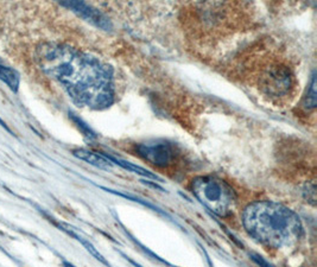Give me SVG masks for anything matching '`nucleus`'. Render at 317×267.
<instances>
[{
  "label": "nucleus",
  "mask_w": 317,
  "mask_h": 267,
  "mask_svg": "<svg viewBox=\"0 0 317 267\" xmlns=\"http://www.w3.org/2000/svg\"><path fill=\"white\" fill-rule=\"evenodd\" d=\"M36 61L81 107L102 110L113 103V72L97 57L69 45L44 43L37 48Z\"/></svg>",
  "instance_id": "1"
},
{
  "label": "nucleus",
  "mask_w": 317,
  "mask_h": 267,
  "mask_svg": "<svg viewBox=\"0 0 317 267\" xmlns=\"http://www.w3.org/2000/svg\"><path fill=\"white\" fill-rule=\"evenodd\" d=\"M242 225L254 240L275 249L290 248L303 236L298 215L271 201H259L246 207Z\"/></svg>",
  "instance_id": "2"
},
{
  "label": "nucleus",
  "mask_w": 317,
  "mask_h": 267,
  "mask_svg": "<svg viewBox=\"0 0 317 267\" xmlns=\"http://www.w3.org/2000/svg\"><path fill=\"white\" fill-rule=\"evenodd\" d=\"M254 81L259 93L276 105L290 102L297 91L294 69L279 59L264 62L256 70Z\"/></svg>",
  "instance_id": "3"
},
{
  "label": "nucleus",
  "mask_w": 317,
  "mask_h": 267,
  "mask_svg": "<svg viewBox=\"0 0 317 267\" xmlns=\"http://www.w3.org/2000/svg\"><path fill=\"white\" fill-rule=\"evenodd\" d=\"M191 192L207 209L218 216H227L236 208V193L226 182L217 177H196L191 182Z\"/></svg>",
  "instance_id": "4"
},
{
  "label": "nucleus",
  "mask_w": 317,
  "mask_h": 267,
  "mask_svg": "<svg viewBox=\"0 0 317 267\" xmlns=\"http://www.w3.org/2000/svg\"><path fill=\"white\" fill-rule=\"evenodd\" d=\"M137 153L147 163L160 169H169L178 157V150L174 144L165 140H149L136 148Z\"/></svg>",
  "instance_id": "5"
},
{
  "label": "nucleus",
  "mask_w": 317,
  "mask_h": 267,
  "mask_svg": "<svg viewBox=\"0 0 317 267\" xmlns=\"http://www.w3.org/2000/svg\"><path fill=\"white\" fill-rule=\"evenodd\" d=\"M62 5L67 7V9L73 10L74 12L78 13L80 17L86 19V20L91 21V23L100 26V28H105V24H106L105 18H103L100 13H98L97 11L93 10L91 6H88L87 4H84V2L65 1V2H62Z\"/></svg>",
  "instance_id": "6"
},
{
  "label": "nucleus",
  "mask_w": 317,
  "mask_h": 267,
  "mask_svg": "<svg viewBox=\"0 0 317 267\" xmlns=\"http://www.w3.org/2000/svg\"><path fill=\"white\" fill-rule=\"evenodd\" d=\"M73 153H74V156L78 157L79 159L84 160L86 163H88V164H91L93 166H97V168L106 169V170H108V169H111L112 166H113L111 160H108L107 158H106V156H102V154L88 151V150L78 149V150H75Z\"/></svg>",
  "instance_id": "7"
},
{
  "label": "nucleus",
  "mask_w": 317,
  "mask_h": 267,
  "mask_svg": "<svg viewBox=\"0 0 317 267\" xmlns=\"http://www.w3.org/2000/svg\"><path fill=\"white\" fill-rule=\"evenodd\" d=\"M0 80L6 84L12 92H18L19 84H20V76L15 69L0 63Z\"/></svg>",
  "instance_id": "8"
},
{
  "label": "nucleus",
  "mask_w": 317,
  "mask_h": 267,
  "mask_svg": "<svg viewBox=\"0 0 317 267\" xmlns=\"http://www.w3.org/2000/svg\"><path fill=\"white\" fill-rule=\"evenodd\" d=\"M59 228H61L62 230L65 231V233H68L69 234L70 236H73V238H75L76 240H78V241H80L82 245H83L84 247H86L87 250H88L89 253H91V254L93 255V257H95V259H98V260L100 261V263H102V264H105L106 266H108L109 267V264L107 263V261H106V259L102 257V255L100 254L99 252H98L97 249L94 248V246H93V245L91 244V242H88L87 241V240H84L83 238H81L80 235H79L78 233H76L75 229H73L72 227H70L69 225H65V223H59Z\"/></svg>",
  "instance_id": "9"
},
{
  "label": "nucleus",
  "mask_w": 317,
  "mask_h": 267,
  "mask_svg": "<svg viewBox=\"0 0 317 267\" xmlns=\"http://www.w3.org/2000/svg\"><path fill=\"white\" fill-rule=\"evenodd\" d=\"M303 107L307 111H314L316 107V77L315 74L311 76L310 86L308 87V93L303 99Z\"/></svg>",
  "instance_id": "10"
},
{
  "label": "nucleus",
  "mask_w": 317,
  "mask_h": 267,
  "mask_svg": "<svg viewBox=\"0 0 317 267\" xmlns=\"http://www.w3.org/2000/svg\"><path fill=\"white\" fill-rule=\"evenodd\" d=\"M253 260L256 261V263L258 264V265L260 267H273L271 265H269V264H267L265 260H263V259H260V257H257V255H254Z\"/></svg>",
  "instance_id": "11"
},
{
  "label": "nucleus",
  "mask_w": 317,
  "mask_h": 267,
  "mask_svg": "<svg viewBox=\"0 0 317 267\" xmlns=\"http://www.w3.org/2000/svg\"><path fill=\"white\" fill-rule=\"evenodd\" d=\"M0 125H1V126H2V127H4V129H5V130H6V131H9V132H11V131H10L9 127H7V125H6V124H5V121H2V119H1V118H0Z\"/></svg>",
  "instance_id": "12"
},
{
  "label": "nucleus",
  "mask_w": 317,
  "mask_h": 267,
  "mask_svg": "<svg viewBox=\"0 0 317 267\" xmlns=\"http://www.w3.org/2000/svg\"><path fill=\"white\" fill-rule=\"evenodd\" d=\"M63 267H75L73 264L68 263V261H63Z\"/></svg>",
  "instance_id": "13"
},
{
  "label": "nucleus",
  "mask_w": 317,
  "mask_h": 267,
  "mask_svg": "<svg viewBox=\"0 0 317 267\" xmlns=\"http://www.w3.org/2000/svg\"><path fill=\"white\" fill-rule=\"evenodd\" d=\"M0 63H1V61H0Z\"/></svg>",
  "instance_id": "14"
}]
</instances>
